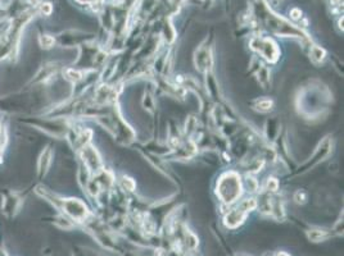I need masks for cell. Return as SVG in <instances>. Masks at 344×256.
I'll use <instances>...</instances> for the list:
<instances>
[{
	"label": "cell",
	"instance_id": "cell-1",
	"mask_svg": "<svg viewBox=\"0 0 344 256\" xmlns=\"http://www.w3.org/2000/svg\"><path fill=\"white\" fill-rule=\"evenodd\" d=\"M219 195L225 202H232L240 195V180L234 173H227L219 183Z\"/></svg>",
	"mask_w": 344,
	"mask_h": 256
},
{
	"label": "cell",
	"instance_id": "cell-2",
	"mask_svg": "<svg viewBox=\"0 0 344 256\" xmlns=\"http://www.w3.org/2000/svg\"><path fill=\"white\" fill-rule=\"evenodd\" d=\"M254 206H256V202L252 201V200H251V201H249V200L244 201L243 204L240 205V206L236 207L234 211H231L229 216L226 217V224H227V226H229V227H236L238 224H240L242 222L244 221V218H246L247 212H248L251 209H253Z\"/></svg>",
	"mask_w": 344,
	"mask_h": 256
},
{
	"label": "cell",
	"instance_id": "cell-3",
	"mask_svg": "<svg viewBox=\"0 0 344 256\" xmlns=\"http://www.w3.org/2000/svg\"><path fill=\"white\" fill-rule=\"evenodd\" d=\"M252 48L256 50H258L260 53H262V55L265 58L270 60H276L278 58V49H276V45L273 44L272 41L268 40V38H256L252 42Z\"/></svg>",
	"mask_w": 344,
	"mask_h": 256
},
{
	"label": "cell",
	"instance_id": "cell-4",
	"mask_svg": "<svg viewBox=\"0 0 344 256\" xmlns=\"http://www.w3.org/2000/svg\"><path fill=\"white\" fill-rule=\"evenodd\" d=\"M279 256H289V255H288V253H285V252H282V253H279Z\"/></svg>",
	"mask_w": 344,
	"mask_h": 256
}]
</instances>
